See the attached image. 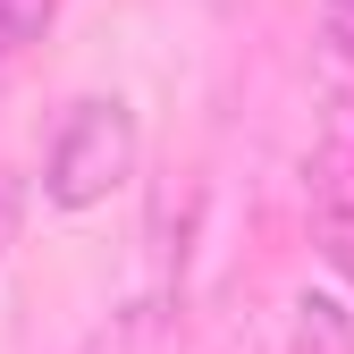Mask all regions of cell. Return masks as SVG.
<instances>
[{"mask_svg": "<svg viewBox=\"0 0 354 354\" xmlns=\"http://www.w3.org/2000/svg\"><path fill=\"white\" fill-rule=\"evenodd\" d=\"M76 354H177V304H169V287H152V295H136V304H118V313L84 337Z\"/></svg>", "mask_w": 354, "mask_h": 354, "instance_id": "3", "label": "cell"}, {"mask_svg": "<svg viewBox=\"0 0 354 354\" xmlns=\"http://www.w3.org/2000/svg\"><path fill=\"white\" fill-rule=\"evenodd\" d=\"M127 177H136V110H127L118 93H84L59 136H51V160H42V194H51L59 211H93L110 203Z\"/></svg>", "mask_w": 354, "mask_h": 354, "instance_id": "1", "label": "cell"}, {"mask_svg": "<svg viewBox=\"0 0 354 354\" xmlns=\"http://www.w3.org/2000/svg\"><path fill=\"white\" fill-rule=\"evenodd\" d=\"M0 236H9V186H0Z\"/></svg>", "mask_w": 354, "mask_h": 354, "instance_id": "7", "label": "cell"}, {"mask_svg": "<svg viewBox=\"0 0 354 354\" xmlns=\"http://www.w3.org/2000/svg\"><path fill=\"white\" fill-rule=\"evenodd\" d=\"M51 17H59V0H0V59L26 51V42L51 26Z\"/></svg>", "mask_w": 354, "mask_h": 354, "instance_id": "5", "label": "cell"}, {"mask_svg": "<svg viewBox=\"0 0 354 354\" xmlns=\"http://www.w3.org/2000/svg\"><path fill=\"white\" fill-rule=\"evenodd\" d=\"M313 228H321L329 270L354 279V76L329 93L321 136H313Z\"/></svg>", "mask_w": 354, "mask_h": 354, "instance_id": "2", "label": "cell"}, {"mask_svg": "<svg viewBox=\"0 0 354 354\" xmlns=\"http://www.w3.org/2000/svg\"><path fill=\"white\" fill-rule=\"evenodd\" d=\"M287 354H354V313H346L337 295H295Z\"/></svg>", "mask_w": 354, "mask_h": 354, "instance_id": "4", "label": "cell"}, {"mask_svg": "<svg viewBox=\"0 0 354 354\" xmlns=\"http://www.w3.org/2000/svg\"><path fill=\"white\" fill-rule=\"evenodd\" d=\"M321 42L337 59H354V0H321Z\"/></svg>", "mask_w": 354, "mask_h": 354, "instance_id": "6", "label": "cell"}]
</instances>
